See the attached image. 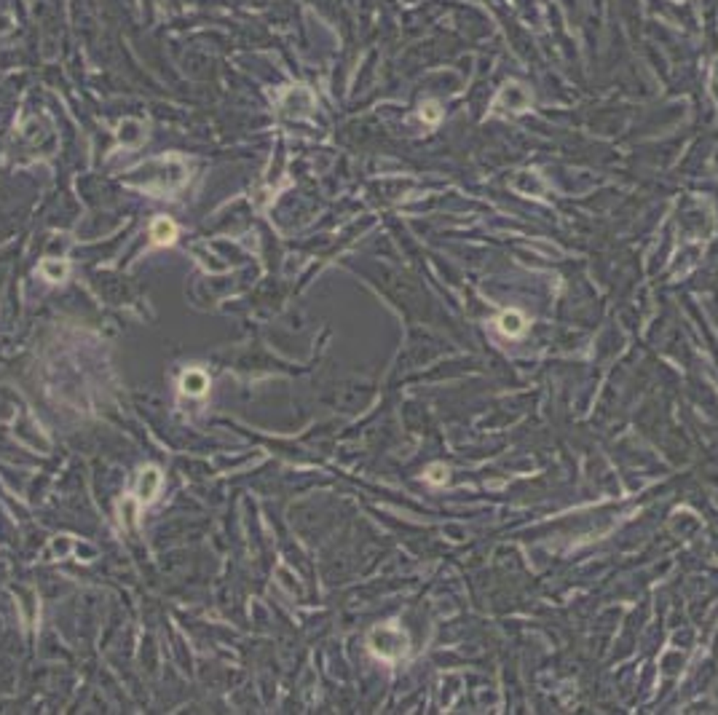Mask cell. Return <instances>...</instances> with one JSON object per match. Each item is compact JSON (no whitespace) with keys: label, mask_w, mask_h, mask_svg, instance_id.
Segmentation results:
<instances>
[{"label":"cell","mask_w":718,"mask_h":715,"mask_svg":"<svg viewBox=\"0 0 718 715\" xmlns=\"http://www.w3.org/2000/svg\"><path fill=\"white\" fill-rule=\"evenodd\" d=\"M498 330L504 332V335H509V338H518V335H523V330H525V319H523V314L520 311H504L501 317H498Z\"/></svg>","instance_id":"8992f818"},{"label":"cell","mask_w":718,"mask_h":715,"mask_svg":"<svg viewBox=\"0 0 718 715\" xmlns=\"http://www.w3.org/2000/svg\"><path fill=\"white\" fill-rule=\"evenodd\" d=\"M426 480H429L431 485H442L448 480V469H445L442 463H434V466H429V472H426Z\"/></svg>","instance_id":"ba28073f"},{"label":"cell","mask_w":718,"mask_h":715,"mask_svg":"<svg viewBox=\"0 0 718 715\" xmlns=\"http://www.w3.org/2000/svg\"><path fill=\"white\" fill-rule=\"evenodd\" d=\"M180 389H183V394L188 396H204L207 394V389H210V378L204 370H185L183 378H180Z\"/></svg>","instance_id":"3957f363"},{"label":"cell","mask_w":718,"mask_h":715,"mask_svg":"<svg viewBox=\"0 0 718 715\" xmlns=\"http://www.w3.org/2000/svg\"><path fill=\"white\" fill-rule=\"evenodd\" d=\"M367 646L384 662H397L408 654V635L397 624H381L367 635Z\"/></svg>","instance_id":"6da1fadb"},{"label":"cell","mask_w":718,"mask_h":715,"mask_svg":"<svg viewBox=\"0 0 718 715\" xmlns=\"http://www.w3.org/2000/svg\"><path fill=\"white\" fill-rule=\"evenodd\" d=\"M158 490H161V472L155 466H145L140 472V483H137V498L143 504H150V501H155Z\"/></svg>","instance_id":"7a4b0ae2"},{"label":"cell","mask_w":718,"mask_h":715,"mask_svg":"<svg viewBox=\"0 0 718 715\" xmlns=\"http://www.w3.org/2000/svg\"><path fill=\"white\" fill-rule=\"evenodd\" d=\"M501 99H504L515 113H525L530 108V94L525 91V86H520V83H507L504 91H501Z\"/></svg>","instance_id":"277c9868"},{"label":"cell","mask_w":718,"mask_h":715,"mask_svg":"<svg viewBox=\"0 0 718 715\" xmlns=\"http://www.w3.org/2000/svg\"><path fill=\"white\" fill-rule=\"evenodd\" d=\"M41 271H43V276L48 279V282H62L67 276V263H54V260H43V265H41Z\"/></svg>","instance_id":"52a82bcc"},{"label":"cell","mask_w":718,"mask_h":715,"mask_svg":"<svg viewBox=\"0 0 718 715\" xmlns=\"http://www.w3.org/2000/svg\"><path fill=\"white\" fill-rule=\"evenodd\" d=\"M150 239H153V244H158V247L175 244V239H177L175 220H169V217H155L153 225H150Z\"/></svg>","instance_id":"5b68a950"},{"label":"cell","mask_w":718,"mask_h":715,"mask_svg":"<svg viewBox=\"0 0 718 715\" xmlns=\"http://www.w3.org/2000/svg\"><path fill=\"white\" fill-rule=\"evenodd\" d=\"M421 115H424L429 123H437L440 121V108H437L434 102H429V105H424V108H421Z\"/></svg>","instance_id":"9c48e42d"}]
</instances>
